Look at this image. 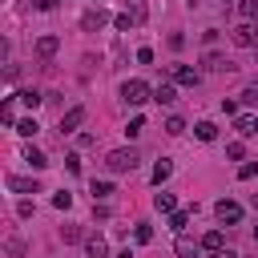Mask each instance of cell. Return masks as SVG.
I'll list each match as a JSON object with an SVG mask.
<instances>
[{"mask_svg": "<svg viewBox=\"0 0 258 258\" xmlns=\"http://www.w3.org/2000/svg\"><path fill=\"white\" fill-rule=\"evenodd\" d=\"M202 246H206L210 254H214V250H226V238H222V230H210V234L202 238Z\"/></svg>", "mask_w": 258, "mask_h": 258, "instance_id": "obj_16", "label": "cell"}, {"mask_svg": "<svg viewBox=\"0 0 258 258\" xmlns=\"http://www.w3.org/2000/svg\"><path fill=\"white\" fill-rule=\"evenodd\" d=\"M234 129H238L242 137H258V117H254V113H238V117H234Z\"/></svg>", "mask_w": 258, "mask_h": 258, "instance_id": "obj_7", "label": "cell"}, {"mask_svg": "<svg viewBox=\"0 0 258 258\" xmlns=\"http://www.w3.org/2000/svg\"><path fill=\"white\" fill-rule=\"evenodd\" d=\"M133 238H137V242L145 246V242H153V230H149L145 222H137V230H133Z\"/></svg>", "mask_w": 258, "mask_h": 258, "instance_id": "obj_23", "label": "cell"}, {"mask_svg": "<svg viewBox=\"0 0 258 258\" xmlns=\"http://www.w3.org/2000/svg\"><path fill=\"white\" fill-rule=\"evenodd\" d=\"M109 194H113L109 181H93V198H109Z\"/></svg>", "mask_w": 258, "mask_h": 258, "instance_id": "obj_28", "label": "cell"}, {"mask_svg": "<svg viewBox=\"0 0 258 258\" xmlns=\"http://www.w3.org/2000/svg\"><path fill=\"white\" fill-rule=\"evenodd\" d=\"M64 165H69V173H81V157H77V153H69V157H64Z\"/></svg>", "mask_w": 258, "mask_h": 258, "instance_id": "obj_33", "label": "cell"}, {"mask_svg": "<svg viewBox=\"0 0 258 258\" xmlns=\"http://www.w3.org/2000/svg\"><path fill=\"white\" fill-rule=\"evenodd\" d=\"M0 121H4V125H16V117H12V101H4V109H0Z\"/></svg>", "mask_w": 258, "mask_h": 258, "instance_id": "obj_31", "label": "cell"}, {"mask_svg": "<svg viewBox=\"0 0 258 258\" xmlns=\"http://www.w3.org/2000/svg\"><path fill=\"white\" fill-rule=\"evenodd\" d=\"M105 165H109V173H129L137 165V149H113L105 157Z\"/></svg>", "mask_w": 258, "mask_h": 258, "instance_id": "obj_1", "label": "cell"}, {"mask_svg": "<svg viewBox=\"0 0 258 258\" xmlns=\"http://www.w3.org/2000/svg\"><path fill=\"white\" fill-rule=\"evenodd\" d=\"M129 4H133V8H145V0H129Z\"/></svg>", "mask_w": 258, "mask_h": 258, "instance_id": "obj_36", "label": "cell"}, {"mask_svg": "<svg viewBox=\"0 0 258 258\" xmlns=\"http://www.w3.org/2000/svg\"><path fill=\"white\" fill-rule=\"evenodd\" d=\"M153 101H157V105H173V101H177L173 81H169V85H157V89H153Z\"/></svg>", "mask_w": 258, "mask_h": 258, "instance_id": "obj_11", "label": "cell"}, {"mask_svg": "<svg viewBox=\"0 0 258 258\" xmlns=\"http://www.w3.org/2000/svg\"><path fill=\"white\" fill-rule=\"evenodd\" d=\"M8 189L12 194H36V181L32 177H8Z\"/></svg>", "mask_w": 258, "mask_h": 258, "instance_id": "obj_12", "label": "cell"}, {"mask_svg": "<svg viewBox=\"0 0 258 258\" xmlns=\"http://www.w3.org/2000/svg\"><path fill=\"white\" fill-rule=\"evenodd\" d=\"M105 20H109V12H105V8H89V12L81 16V28H85V32H97Z\"/></svg>", "mask_w": 258, "mask_h": 258, "instance_id": "obj_6", "label": "cell"}, {"mask_svg": "<svg viewBox=\"0 0 258 258\" xmlns=\"http://www.w3.org/2000/svg\"><path fill=\"white\" fill-rule=\"evenodd\" d=\"M56 48H60V40H56V36H40V40H36V56H52Z\"/></svg>", "mask_w": 258, "mask_h": 258, "instance_id": "obj_13", "label": "cell"}, {"mask_svg": "<svg viewBox=\"0 0 258 258\" xmlns=\"http://www.w3.org/2000/svg\"><path fill=\"white\" fill-rule=\"evenodd\" d=\"M238 8H242V16H246V20H258V0H242Z\"/></svg>", "mask_w": 258, "mask_h": 258, "instance_id": "obj_24", "label": "cell"}, {"mask_svg": "<svg viewBox=\"0 0 258 258\" xmlns=\"http://www.w3.org/2000/svg\"><path fill=\"white\" fill-rule=\"evenodd\" d=\"M210 258H238V254H234V250H214Z\"/></svg>", "mask_w": 258, "mask_h": 258, "instance_id": "obj_34", "label": "cell"}, {"mask_svg": "<svg viewBox=\"0 0 258 258\" xmlns=\"http://www.w3.org/2000/svg\"><path fill=\"white\" fill-rule=\"evenodd\" d=\"M230 40H234V44H242V48H254V44H258V28L246 20V24H238V28L230 32Z\"/></svg>", "mask_w": 258, "mask_h": 258, "instance_id": "obj_5", "label": "cell"}, {"mask_svg": "<svg viewBox=\"0 0 258 258\" xmlns=\"http://www.w3.org/2000/svg\"><path fill=\"white\" fill-rule=\"evenodd\" d=\"M165 133H173V137L185 133V121H181V117H169V121H165Z\"/></svg>", "mask_w": 258, "mask_h": 258, "instance_id": "obj_25", "label": "cell"}, {"mask_svg": "<svg viewBox=\"0 0 258 258\" xmlns=\"http://www.w3.org/2000/svg\"><path fill=\"white\" fill-rule=\"evenodd\" d=\"M169 81H173V85L194 89V85L202 81V73H198V69H189V64H169Z\"/></svg>", "mask_w": 258, "mask_h": 258, "instance_id": "obj_4", "label": "cell"}, {"mask_svg": "<svg viewBox=\"0 0 258 258\" xmlns=\"http://www.w3.org/2000/svg\"><path fill=\"white\" fill-rule=\"evenodd\" d=\"M206 69H210V73H230L234 64H230L222 52H206Z\"/></svg>", "mask_w": 258, "mask_h": 258, "instance_id": "obj_10", "label": "cell"}, {"mask_svg": "<svg viewBox=\"0 0 258 258\" xmlns=\"http://www.w3.org/2000/svg\"><path fill=\"white\" fill-rule=\"evenodd\" d=\"M117 258H133V250H121V254H117Z\"/></svg>", "mask_w": 258, "mask_h": 258, "instance_id": "obj_35", "label": "cell"}, {"mask_svg": "<svg viewBox=\"0 0 258 258\" xmlns=\"http://www.w3.org/2000/svg\"><path fill=\"white\" fill-rule=\"evenodd\" d=\"M153 206H157L161 214H173V210H177V202H173V194H157V198H153Z\"/></svg>", "mask_w": 258, "mask_h": 258, "instance_id": "obj_20", "label": "cell"}, {"mask_svg": "<svg viewBox=\"0 0 258 258\" xmlns=\"http://www.w3.org/2000/svg\"><path fill=\"white\" fill-rule=\"evenodd\" d=\"M24 161H28L32 169H44V165H48V161H44V153H40V149H32V145L24 149Z\"/></svg>", "mask_w": 258, "mask_h": 258, "instance_id": "obj_19", "label": "cell"}, {"mask_svg": "<svg viewBox=\"0 0 258 258\" xmlns=\"http://www.w3.org/2000/svg\"><path fill=\"white\" fill-rule=\"evenodd\" d=\"M16 97H20V101H24V105H28V109H36V105H40V101H44V97H40V93H36V89H24V93H16Z\"/></svg>", "mask_w": 258, "mask_h": 258, "instance_id": "obj_22", "label": "cell"}, {"mask_svg": "<svg viewBox=\"0 0 258 258\" xmlns=\"http://www.w3.org/2000/svg\"><path fill=\"white\" fill-rule=\"evenodd\" d=\"M238 177H242V181H250V177H258V161H246V165L238 169Z\"/></svg>", "mask_w": 258, "mask_h": 258, "instance_id": "obj_26", "label": "cell"}, {"mask_svg": "<svg viewBox=\"0 0 258 258\" xmlns=\"http://www.w3.org/2000/svg\"><path fill=\"white\" fill-rule=\"evenodd\" d=\"M85 254H89V258H105V254H109V242H105L101 234H93V238H85Z\"/></svg>", "mask_w": 258, "mask_h": 258, "instance_id": "obj_9", "label": "cell"}, {"mask_svg": "<svg viewBox=\"0 0 258 258\" xmlns=\"http://www.w3.org/2000/svg\"><path fill=\"white\" fill-rule=\"evenodd\" d=\"M185 222H189V210H173V214H169V230H173V234H181Z\"/></svg>", "mask_w": 258, "mask_h": 258, "instance_id": "obj_17", "label": "cell"}, {"mask_svg": "<svg viewBox=\"0 0 258 258\" xmlns=\"http://www.w3.org/2000/svg\"><path fill=\"white\" fill-rule=\"evenodd\" d=\"M169 173H173V161H169V157H161V161L153 165V185H161V181H165Z\"/></svg>", "mask_w": 258, "mask_h": 258, "instance_id": "obj_15", "label": "cell"}, {"mask_svg": "<svg viewBox=\"0 0 258 258\" xmlns=\"http://www.w3.org/2000/svg\"><path fill=\"white\" fill-rule=\"evenodd\" d=\"M60 238H64V242H81V226H64Z\"/></svg>", "mask_w": 258, "mask_h": 258, "instance_id": "obj_30", "label": "cell"}, {"mask_svg": "<svg viewBox=\"0 0 258 258\" xmlns=\"http://www.w3.org/2000/svg\"><path fill=\"white\" fill-rule=\"evenodd\" d=\"M36 129H40V125H36V117H24V121H16V133H20V137H36Z\"/></svg>", "mask_w": 258, "mask_h": 258, "instance_id": "obj_18", "label": "cell"}, {"mask_svg": "<svg viewBox=\"0 0 258 258\" xmlns=\"http://www.w3.org/2000/svg\"><path fill=\"white\" fill-rule=\"evenodd\" d=\"M121 101L125 105H145L149 101V85L145 81H125L121 85Z\"/></svg>", "mask_w": 258, "mask_h": 258, "instance_id": "obj_2", "label": "cell"}, {"mask_svg": "<svg viewBox=\"0 0 258 258\" xmlns=\"http://www.w3.org/2000/svg\"><path fill=\"white\" fill-rule=\"evenodd\" d=\"M141 129H145V117H133V121H129V125H125V133H129V137H137V133H141Z\"/></svg>", "mask_w": 258, "mask_h": 258, "instance_id": "obj_27", "label": "cell"}, {"mask_svg": "<svg viewBox=\"0 0 258 258\" xmlns=\"http://www.w3.org/2000/svg\"><path fill=\"white\" fill-rule=\"evenodd\" d=\"M214 214H218V222H222V226H238V222H242V206H238V202H230V198H222V202L214 206Z\"/></svg>", "mask_w": 258, "mask_h": 258, "instance_id": "obj_3", "label": "cell"}, {"mask_svg": "<svg viewBox=\"0 0 258 258\" xmlns=\"http://www.w3.org/2000/svg\"><path fill=\"white\" fill-rule=\"evenodd\" d=\"M242 101L254 105V101H258V85H246V89H242Z\"/></svg>", "mask_w": 258, "mask_h": 258, "instance_id": "obj_32", "label": "cell"}, {"mask_svg": "<svg viewBox=\"0 0 258 258\" xmlns=\"http://www.w3.org/2000/svg\"><path fill=\"white\" fill-rule=\"evenodd\" d=\"M81 121H85V109H81V105H77V109H69V113H60V133H73Z\"/></svg>", "mask_w": 258, "mask_h": 258, "instance_id": "obj_8", "label": "cell"}, {"mask_svg": "<svg viewBox=\"0 0 258 258\" xmlns=\"http://www.w3.org/2000/svg\"><path fill=\"white\" fill-rule=\"evenodd\" d=\"M254 56H258V44H254Z\"/></svg>", "mask_w": 258, "mask_h": 258, "instance_id": "obj_37", "label": "cell"}, {"mask_svg": "<svg viewBox=\"0 0 258 258\" xmlns=\"http://www.w3.org/2000/svg\"><path fill=\"white\" fill-rule=\"evenodd\" d=\"M194 137H198V141H214V137H218L214 121H198V125H194Z\"/></svg>", "mask_w": 258, "mask_h": 258, "instance_id": "obj_14", "label": "cell"}, {"mask_svg": "<svg viewBox=\"0 0 258 258\" xmlns=\"http://www.w3.org/2000/svg\"><path fill=\"white\" fill-rule=\"evenodd\" d=\"M254 238H258V226H254Z\"/></svg>", "mask_w": 258, "mask_h": 258, "instance_id": "obj_38", "label": "cell"}, {"mask_svg": "<svg viewBox=\"0 0 258 258\" xmlns=\"http://www.w3.org/2000/svg\"><path fill=\"white\" fill-rule=\"evenodd\" d=\"M173 250H177L181 258H189V254H198V242H194V238H177V246H173Z\"/></svg>", "mask_w": 258, "mask_h": 258, "instance_id": "obj_21", "label": "cell"}, {"mask_svg": "<svg viewBox=\"0 0 258 258\" xmlns=\"http://www.w3.org/2000/svg\"><path fill=\"white\" fill-rule=\"evenodd\" d=\"M52 206H56V210H69V206H73V194H64V189H60V194L52 198Z\"/></svg>", "mask_w": 258, "mask_h": 258, "instance_id": "obj_29", "label": "cell"}]
</instances>
